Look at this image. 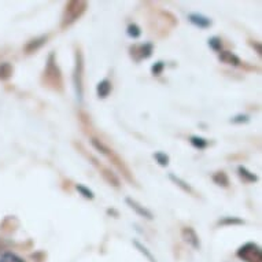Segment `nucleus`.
Segmentation results:
<instances>
[{"mask_svg": "<svg viewBox=\"0 0 262 262\" xmlns=\"http://www.w3.org/2000/svg\"><path fill=\"white\" fill-rule=\"evenodd\" d=\"M243 224L242 220H236V219H232V220H224V221H220V224Z\"/></svg>", "mask_w": 262, "mask_h": 262, "instance_id": "aec40b11", "label": "nucleus"}, {"mask_svg": "<svg viewBox=\"0 0 262 262\" xmlns=\"http://www.w3.org/2000/svg\"><path fill=\"white\" fill-rule=\"evenodd\" d=\"M239 174H241L242 179H246L247 181L257 180V176H255V174H253V173H250L249 170H247L246 168H243V166H241V168H239Z\"/></svg>", "mask_w": 262, "mask_h": 262, "instance_id": "9d476101", "label": "nucleus"}, {"mask_svg": "<svg viewBox=\"0 0 262 262\" xmlns=\"http://www.w3.org/2000/svg\"><path fill=\"white\" fill-rule=\"evenodd\" d=\"M154 158L157 159L159 165H162V166H166L169 163V157L166 154H163V152H157V154H154Z\"/></svg>", "mask_w": 262, "mask_h": 262, "instance_id": "2eb2a0df", "label": "nucleus"}, {"mask_svg": "<svg viewBox=\"0 0 262 262\" xmlns=\"http://www.w3.org/2000/svg\"><path fill=\"white\" fill-rule=\"evenodd\" d=\"M126 201V203H128L129 206L132 207L136 213H138L139 215H142V217H146L147 220H152L154 219V215H152V213H151L150 210H147L146 207L142 206V205H139L136 201H134V199H130V198H126L125 199Z\"/></svg>", "mask_w": 262, "mask_h": 262, "instance_id": "7ed1b4c3", "label": "nucleus"}, {"mask_svg": "<svg viewBox=\"0 0 262 262\" xmlns=\"http://www.w3.org/2000/svg\"><path fill=\"white\" fill-rule=\"evenodd\" d=\"M213 180H214L219 185H223V187H228V184H229L227 174H225L224 172L215 173L214 176H213Z\"/></svg>", "mask_w": 262, "mask_h": 262, "instance_id": "1a4fd4ad", "label": "nucleus"}, {"mask_svg": "<svg viewBox=\"0 0 262 262\" xmlns=\"http://www.w3.org/2000/svg\"><path fill=\"white\" fill-rule=\"evenodd\" d=\"M170 180H173L174 181V183H176L177 185H179V187H181V188L184 189V191H187V192H192V189H191V187H189L188 184H187V183H184V181L183 180H180V179H179V177H176L174 176V174H170Z\"/></svg>", "mask_w": 262, "mask_h": 262, "instance_id": "f8f14e48", "label": "nucleus"}, {"mask_svg": "<svg viewBox=\"0 0 262 262\" xmlns=\"http://www.w3.org/2000/svg\"><path fill=\"white\" fill-rule=\"evenodd\" d=\"M189 22L193 24L195 26H199V28H209L211 25V21L209 18L203 17L201 14H191L188 17Z\"/></svg>", "mask_w": 262, "mask_h": 262, "instance_id": "20e7f679", "label": "nucleus"}, {"mask_svg": "<svg viewBox=\"0 0 262 262\" xmlns=\"http://www.w3.org/2000/svg\"><path fill=\"white\" fill-rule=\"evenodd\" d=\"M220 59L223 60V62H225V63L235 64V66H237V64L241 63V59H239L236 55H233L232 52H229V51L221 52V54H220Z\"/></svg>", "mask_w": 262, "mask_h": 262, "instance_id": "6e6552de", "label": "nucleus"}, {"mask_svg": "<svg viewBox=\"0 0 262 262\" xmlns=\"http://www.w3.org/2000/svg\"><path fill=\"white\" fill-rule=\"evenodd\" d=\"M162 69H163V63H162V62H158V63L154 64V66L151 68V72L158 76V74L162 72Z\"/></svg>", "mask_w": 262, "mask_h": 262, "instance_id": "6ab92c4d", "label": "nucleus"}, {"mask_svg": "<svg viewBox=\"0 0 262 262\" xmlns=\"http://www.w3.org/2000/svg\"><path fill=\"white\" fill-rule=\"evenodd\" d=\"M0 262H24L19 257H17L15 254L5 253L0 257Z\"/></svg>", "mask_w": 262, "mask_h": 262, "instance_id": "9b49d317", "label": "nucleus"}, {"mask_svg": "<svg viewBox=\"0 0 262 262\" xmlns=\"http://www.w3.org/2000/svg\"><path fill=\"white\" fill-rule=\"evenodd\" d=\"M140 28H139L138 25H129L128 26V35L130 36V37H134V39H138L139 36H140Z\"/></svg>", "mask_w": 262, "mask_h": 262, "instance_id": "ddd939ff", "label": "nucleus"}, {"mask_svg": "<svg viewBox=\"0 0 262 262\" xmlns=\"http://www.w3.org/2000/svg\"><path fill=\"white\" fill-rule=\"evenodd\" d=\"M181 233H183V237H184V241L187 242L188 245L192 246L193 249H199V246H201L199 245V237L192 228H184Z\"/></svg>", "mask_w": 262, "mask_h": 262, "instance_id": "f03ea898", "label": "nucleus"}, {"mask_svg": "<svg viewBox=\"0 0 262 262\" xmlns=\"http://www.w3.org/2000/svg\"><path fill=\"white\" fill-rule=\"evenodd\" d=\"M78 6H80V3H77V2H76V9H72L70 6H66V14H68V18H64L63 19V26L66 25V22H68V25H70L72 22H74L78 17H80V13H78V9H77Z\"/></svg>", "mask_w": 262, "mask_h": 262, "instance_id": "39448f33", "label": "nucleus"}, {"mask_svg": "<svg viewBox=\"0 0 262 262\" xmlns=\"http://www.w3.org/2000/svg\"><path fill=\"white\" fill-rule=\"evenodd\" d=\"M237 255L246 262H262V254L259 247L253 243H247L246 246H243L239 251H237Z\"/></svg>", "mask_w": 262, "mask_h": 262, "instance_id": "f257e3e1", "label": "nucleus"}, {"mask_svg": "<svg viewBox=\"0 0 262 262\" xmlns=\"http://www.w3.org/2000/svg\"><path fill=\"white\" fill-rule=\"evenodd\" d=\"M46 40H47V37H43V39L40 40V43H37L39 40H33V43H30L29 46H28V51H33V50H35V51H36V50H37V48H39L40 46H43Z\"/></svg>", "mask_w": 262, "mask_h": 262, "instance_id": "f3484780", "label": "nucleus"}, {"mask_svg": "<svg viewBox=\"0 0 262 262\" xmlns=\"http://www.w3.org/2000/svg\"><path fill=\"white\" fill-rule=\"evenodd\" d=\"M233 122H247L249 121V117L247 116H237L236 118H233Z\"/></svg>", "mask_w": 262, "mask_h": 262, "instance_id": "412c9836", "label": "nucleus"}, {"mask_svg": "<svg viewBox=\"0 0 262 262\" xmlns=\"http://www.w3.org/2000/svg\"><path fill=\"white\" fill-rule=\"evenodd\" d=\"M191 144L196 147V148H205V147L207 146V142L205 139L195 138V136H193V138H191Z\"/></svg>", "mask_w": 262, "mask_h": 262, "instance_id": "4468645a", "label": "nucleus"}, {"mask_svg": "<svg viewBox=\"0 0 262 262\" xmlns=\"http://www.w3.org/2000/svg\"><path fill=\"white\" fill-rule=\"evenodd\" d=\"M77 191H80V192L85 196V198L88 199H94V193H92V191H90L88 188H85L84 185H77Z\"/></svg>", "mask_w": 262, "mask_h": 262, "instance_id": "dca6fc26", "label": "nucleus"}, {"mask_svg": "<svg viewBox=\"0 0 262 262\" xmlns=\"http://www.w3.org/2000/svg\"><path fill=\"white\" fill-rule=\"evenodd\" d=\"M209 46H210L213 50H215V51H219L220 48H221V40H220L219 37H213V39L209 40Z\"/></svg>", "mask_w": 262, "mask_h": 262, "instance_id": "a211bd4d", "label": "nucleus"}, {"mask_svg": "<svg viewBox=\"0 0 262 262\" xmlns=\"http://www.w3.org/2000/svg\"><path fill=\"white\" fill-rule=\"evenodd\" d=\"M110 91H112V84H110V81H107V80L100 81L99 84H98V86H96V92H98V96H99V98H106V96H108Z\"/></svg>", "mask_w": 262, "mask_h": 262, "instance_id": "0eeeda50", "label": "nucleus"}, {"mask_svg": "<svg viewBox=\"0 0 262 262\" xmlns=\"http://www.w3.org/2000/svg\"><path fill=\"white\" fill-rule=\"evenodd\" d=\"M136 50H139V52H135L132 54V56H135L136 54H139V59L138 60H142V59H146L148 56L151 55V52H152V46L151 44H143V46H136Z\"/></svg>", "mask_w": 262, "mask_h": 262, "instance_id": "423d86ee", "label": "nucleus"}]
</instances>
